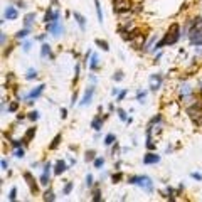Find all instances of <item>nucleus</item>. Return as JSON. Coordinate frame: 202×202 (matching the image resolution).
<instances>
[{
	"mask_svg": "<svg viewBox=\"0 0 202 202\" xmlns=\"http://www.w3.org/2000/svg\"><path fill=\"white\" fill-rule=\"evenodd\" d=\"M74 19H76V22H78V25L81 27V30L86 29V19H84L79 12H74Z\"/></svg>",
	"mask_w": 202,
	"mask_h": 202,
	"instance_id": "f8f14e48",
	"label": "nucleus"
},
{
	"mask_svg": "<svg viewBox=\"0 0 202 202\" xmlns=\"http://www.w3.org/2000/svg\"><path fill=\"white\" fill-rule=\"evenodd\" d=\"M59 141H61V135H56V138L52 140V143H51V150H54V148H57V145H59Z\"/></svg>",
	"mask_w": 202,
	"mask_h": 202,
	"instance_id": "b1692460",
	"label": "nucleus"
},
{
	"mask_svg": "<svg viewBox=\"0 0 202 202\" xmlns=\"http://www.w3.org/2000/svg\"><path fill=\"white\" fill-rule=\"evenodd\" d=\"M136 98H138V100H143V98H145V93H138L136 94Z\"/></svg>",
	"mask_w": 202,
	"mask_h": 202,
	"instance_id": "a18cd8bd",
	"label": "nucleus"
},
{
	"mask_svg": "<svg viewBox=\"0 0 202 202\" xmlns=\"http://www.w3.org/2000/svg\"><path fill=\"white\" fill-rule=\"evenodd\" d=\"M34 135H35V128H29V130H27V133H25V136H24V140L29 141L34 136Z\"/></svg>",
	"mask_w": 202,
	"mask_h": 202,
	"instance_id": "5701e85b",
	"label": "nucleus"
},
{
	"mask_svg": "<svg viewBox=\"0 0 202 202\" xmlns=\"http://www.w3.org/2000/svg\"><path fill=\"white\" fill-rule=\"evenodd\" d=\"M66 163H64V162L62 160H59L57 162V163H56V168H54V174L56 175H61V174H64V172H66Z\"/></svg>",
	"mask_w": 202,
	"mask_h": 202,
	"instance_id": "4468645a",
	"label": "nucleus"
},
{
	"mask_svg": "<svg viewBox=\"0 0 202 202\" xmlns=\"http://www.w3.org/2000/svg\"><path fill=\"white\" fill-rule=\"evenodd\" d=\"M100 190H94V194H93V201H96V202H98V201H100V199H101V197H100Z\"/></svg>",
	"mask_w": 202,
	"mask_h": 202,
	"instance_id": "2f4dec72",
	"label": "nucleus"
},
{
	"mask_svg": "<svg viewBox=\"0 0 202 202\" xmlns=\"http://www.w3.org/2000/svg\"><path fill=\"white\" fill-rule=\"evenodd\" d=\"M105 165V158H94V167L96 168H100Z\"/></svg>",
	"mask_w": 202,
	"mask_h": 202,
	"instance_id": "bb28decb",
	"label": "nucleus"
},
{
	"mask_svg": "<svg viewBox=\"0 0 202 202\" xmlns=\"http://www.w3.org/2000/svg\"><path fill=\"white\" fill-rule=\"evenodd\" d=\"M66 116H67V111L62 108V109H61V118H66Z\"/></svg>",
	"mask_w": 202,
	"mask_h": 202,
	"instance_id": "79ce46f5",
	"label": "nucleus"
},
{
	"mask_svg": "<svg viewBox=\"0 0 202 202\" xmlns=\"http://www.w3.org/2000/svg\"><path fill=\"white\" fill-rule=\"evenodd\" d=\"M40 56H42V57H46V56H51V57H52V54H51V46H49V44H42Z\"/></svg>",
	"mask_w": 202,
	"mask_h": 202,
	"instance_id": "f3484780",
	"label": "nucleus"
},
{
	"mask_svg": "<svg viewBox=\"0 0 202 202\" xmlns=\"http://www.w3.org/2000/svg\"><path fill=\"white\" fill-rule=\"evenodd\" d=\"M44 84H40V86H37L35 88V89H32V91H30V93L27 94V98H29V100H35V98H39L40 94H42V91H44Z\"/></svg>",
	"mask_w": 202,
	"mask_h": 202,
	"instance_id": "6e6552de",
	"label": "nucleus"
},
{
	"mask_svg": "<svg viewBox=\"0 0 202 202\" xmlns=\"http://www.w3.org/2000/svg\"><path fill=\"white\" fill-rule=\"evenodd\" d=\"M125 96H126V91H121V93L118 94V100H123V98H125Z\"/></svg>",
	"mask_w": 202,
	"mask_h": 202,
	"instance_id": "37998d69",
	"label": "nucleus"
},
{
	"mask_svg": "<svg viewBox=\"0 0 202 202\" xmlns=\"http://www.w3.org/2000/svg\"><path fill=\"white\" fill-rule=\"evenodd\" d=\"M24 141H25V140H13V141H12V145H13V147H20Z\"/></svg>",
	"mask_w": 202,
	"mask_h": 202,
	"instance_id": "e433bc0d",
	"label": "nucleus"
},
{
	"mask_svg": "<svg viewBox=\"0 0 202 202\" xmlns=\"http://www.w3.org/2000/svg\"><path fill=\"white\" fill-rule=\"evenodd\" d=\"M37 118H39V113H37V111H30V113H29V120L35 121Z\"/></svg>",
	"mask_w": 202,
	"mask_h": 202,
	"instance_id": "cd10ccee",
	"label": "nucleus"
},
{
	"mask_svg": "<svg viewBox=\"0 0 202 202\" xmlns=\"http://www.w3.org/2000/svg\"><path fill=\"white\" fill-rule=\"evenodd\" d=\"M130 8H131L130 0H113V12L123 13V12H128Z\"/></svg>",
	"mask_w": 202,
	"mask_h": 202,
	"instance_id": "20e7f679",
	"label": "nucleus"
},
{
	"mask_svg": "<svg viewBox=\"0 0 202 202\" xmlns=\"http://www.w3.org/2000/svg\"><path fill=\"white\" fill-rule=\"evenodd\" d=\"M179 37H180V27H179V24H174V25L168 29L167 35L163 37V39L155 46V51L157 49H160L162 46H165V44H168V46H172V44H175L177 40H179Z\"/></svg>",
	"mask_w": 202,
	"mask_h": 202,
	"instance_id": "f257e3e1",
	"label": "nucleus"
},
{
	"mask_svg": "<svg viewBox=\"0 0 202 202\" xmlns=\"http://www.w3.org/2000/svg\"><path fill=\"white\" fill-rule=\"evenodd\" d=\"M113 78H114L116 81H121V79H123V73H121V71H118V73L113 76Z\"/></svg>",
	"mask_w": 202,
	"mask_h": 202,
	"instance_id": "473e14b6",
	"label": "nucleus"
},
{
	"mask_svg": "<svg viewBox=\"0 0 202 202\" xmlns=\"http://www.w3.org/2000/svg\"><path fill=\"white\" fill-rule=\"evenodd\" d=\"M86 160H94V152L93 150H89V152L86 153Z\"/></svg>",
	"mask_w": 202,
	"mask_h": 202,
	"instance_id": "7c9ffc66",
	"label": "nucleus"
},
{
	"mask_svg": "<svg viewBox=\"0 0 202 202\" xmlns=\"http://www.w3.org/2000/svg\"><path fill=\"white\" fill-rule=\"evenodd\" d=\"M114 140H116V136H114L113 133H108L106 136H105V145H106V147H109V145H111Z\"/></svg>",
	"mask_w": 202,
	"mask_h": 202,
	"instance_id": "6ab92c4d",
	"label": "nucleus"
},
{
	"mask_svg": "<svg viewBox=\"0 0 202 202\" xmlns=\"http://www.w3.org/2000/svg\"><path fill=\"white\" fill-rule=\"evenodd\" d=\"M49 172H51V165L47 163V165H44V174L40 177V184H42V185H47V184H49Z\"/></svg>",
	"mask_w": 202,
	"mask_h": 202,
	"instance_id": "9b49d317",
	"label": "nucleus"
},
{
	"mask_svg": "<svg viewBox=\"0 0 202 202\" xmlns=\"http://www.w3.org/2000/svg\"><path fill=\"white\" fill-rule=\"evenodd\" d=\"M29 32H30V29H24V30H19V32L15 34V37H17V39H24V37H27V35H29Z\"/></svg>",
	"mask_w": 202,
	"mask_h": 202,
	"instance_id": "412c9836",
	"label": "nucleus"
},
{
	"mask_svg": "<svg viewBox=\"0 0 202 202\" xmlns=\"http://www.w3.org/2000/svg\"><path fill=\"white\" fill-rule=\"evenodd\" d=\"M121 179H123V175H121V174H116V175H113V182H114V184H116V182H120Z\"/></svg>",
	"mask_w": 202,
	"mask_h": 202,
	"instance_id": "72a5a7b5",
	"label": "nucleus"
},
{
	"mask_svg": "<svg viewBox=\"0 0 202 202\" xmlns=\"http://www.w3.org/2000/svg\"><path fill=\"white\" fill-rule=\"evenodd\" d=\"M96 46H100L103 51H109V46H108L106 40H101V39H96Z\"/></svg>",
	"mask_w": 202,
	"mask_h": 202,
	"instance_id": "aec40b11",
	"label": "nucleus"
},
{
	"mask_svg": "<svg viewBox=\"0 0 202 202\" xmlns=\"http://www.w3.org/2000/svg\"><path fill=\"white\" fill-rule=\"evenodd\" d=\"M71 190H73V184H71V182H67L66 187H64V194H69Z\"/></svg>",
	"mask_w": 202,
	"mask_h": 202,
	"instance_id": "c756f323",
	"label": "nucleus"
},
{
	"mask_svg": "<svg viewBox=\"0 0 202 202\" xmlns=\"http://www.w3.org/2000/svg\"><path fill=\"white\" fill-rule=\"evenodd\" d=\"M44 199H46V201H54L56 197H54V194L49 190V192H46V194H44Z\"/></svg>",
	"mask_w": 202,
	"mask_h": 202,
	"instance_id": "c85d7f7f",
	"label": "nucleus"
},
{
	"mask_svg": "<svg viewBox=\"0 0 202 202\" xmlns=\"http://www.w3.org/2000/svg\"><path fill=\"white\" fill-rule=\"evenodd\" d=\"M118 116H120L121 120H126V114H125V111H123V109H118Z\"/></svg>",
	"mask_w": 202,
	"mask_h": 202,
	"instance_id": "4c0bfd02",
	"label": "nucleus"
},
{
	"mask_svg": "<svg viewBox=\"0 0 202 202\" xmlns=\"http://www.w3.org/2000/svg\"><path fill=\"white\" fill-rule=\"evenodd\" d=\"M29 49H30V44H29V42H25V44H24V51H25V52H29Z\"/></svg>",
	"mask_w": 202,
	"mask_h": 202,
	"instance_id": "c03bdc74",
	"label": "nucleus"
},
{
	"mask_svg": "<svg viewBox=\"0 0 202 202\" xmlns=\"http://www.w3.org/2000/svg\"><path fill=\"white\" fill-rule=\"evenodd\" d=\"M15 157H17V158H22V157H24V150H22V148H20V150H15Z\"/></svg>",
	"mask_w": 202,
	"mask_h": 202,
	"instance_id": "c9c22d12",
	"label": "nucleus"
},
{
	"mask_svg": "<svg viewBox=\"0 0 202 202\" xmlns=\"http://www.w3.org/2000/svg\"><path fill=\"white\" fill-rule=\"evenodd\" d=\"M190 175L194 177L195 180H202V175H201V174H195V172H192V174H190Z\"/></svg>",
	"mask_w": 202,
	"mask_h": 202,
	"instance_id": "58836bf2",
	"label": "nucleus"
},
{
	"mask_svg": "<svg viewBox=\"0 0 202 202\" xmlns=\"http://www.w3.org/2000/svg\"><path fill=\"white\" fill-rule=\"evenodd\" d=\"M160 162V157L155 153H147L143 157V163H147V165H152V163H158Z\"/></svg>",
	"mask_w": 202,
	"mask_h": 202,
	"instance_id": "0eeeda50",
	"label": "nucleus"
},
{
	"mask_svg": "<svg viewBox=\"0 0 202 202\" xmlns=\"http://www.w3.org/2000/svg\"><path fill=\"white\" fill-rule=\"evenodd\" d=\"M96 67H98V56H96V54H94L93 57H91V61H89V69H96Z\"/></svg>",
	"mask_w": 202,
	"mask_h": 202,
	"instance_id": "4be33fe9",
	"label": "nucleus"
},
{
	"mask_svg": "<svg viewBox=\"0 0 202 202\" xmlns=\"http://www.w3.org/2000/svg\"><path fill=\"white\" fill-rule=\"evenodd\" d=\"M24 179H25V180H27V184H29V187H30V190H32L34 194H35V192H37V184L34 182L32 175L29 174V172H25V174H24Z\"/></svg>",
	"mask_w": 202,
	"mask_h": 202,
	"instance_id": "9d476101",
	"label": "nucleus"
},
{
	"mask_svg": "<svg viewBox=\"0 0 202 202\" xmlns=\"http://www.w3.org/2000/svg\"><path fill=\"white\" fill-rule=\"evenodd\" d=\"M160 83H162V76H152V86H150V89L152 91H157L158 88H160Z\"/></svg>",
	"mask_w": 202,
	"mask_h": 202,
	"instance_id": "ddd939ff",
	"label": "nucleus"
},
{
	"mask_svg": "<svg viewBox=\"0 0 202 202\" xmlns=\"http://www.w3.org/2000/svg\"><path fill=\"white\" fill-rule=\"evenodd\" d=\"M15 197H17V189L12 187L10 189V192H8V199H10V201H15Z\"/></svg>",
	"mask_w": 202,
	"mask_h": 202,
	"instance_id": "a878e982",
	"label": "nucleus"
},
{
	"mask_svg": "<svg viewBox=\"0 0 202 202\" xmlns=\"http://www.w3.org/2000/svg\"><path fill=\"white\" fill-rule=\"evenodd\" d=\"M94 7H96V13H98V20H100V22H103V12H101L100 0H94Z\"/></svg>",
	"mask_w": 202,
	"mask_h": 202,
	"instance_id": "a211bd4d",
	"label": "nucleus"
},
{
	"mask_svg": "<svg viewBox=\"0 0 202 202\" xmlns=\"http://www.w3.org/2000/svg\"><path fill=\"white\" fill-rule=\"evenodd\" d=\"M7 167H8V163H7V160L4 158V160H2V168H4V170H7Z\"/></svg>",
	"mask_w": 202,
	"mask_h": 202,
	"instance_id": "a19ab883",
	"label": "nucleus"
},
{
	"mask_svg": "<svg viewBox=\"0 0 202 202\" xmlns=\"http://www.w3.org/2000/svg\"><path fill=\"white\" fill-rule=\"evenodd\" d=\"M91 126H93L94 130H96V131H100L101 126H103V120H101L100 116H96V118L93 120V123H91Z\"/></svg>",
	"mask_w": 202,
	"mask_h": 202,
	"instance_id": "dca6fc26",
	"label": "nucleus"
},
{
	"mask_svg": "<svg viewBox=\"0 0 202 202\" xmlns=\"http://www.w3.org/2000/svg\"><path fill=\"white\" fill-rule=\"evenodd\" d=\"M201 89H202V83H201Z\"/></svg>",
	"mask_w": 202,
	"mask_h": 202,
	"instance_id": "49530a36",
	"label": "nucleus"
},
{
	"mask_svg": "<svg viewBox=\"0 0 202 202\" xmlns=\"http://www.w3.org/2000/svg\"><path fill=\"white\" fill-rule=\"evenodd\" d=\"M4 17H5L7 20H15L17 19V10H15L13 7H7L5 12H4Z\"/></svg>",
	"mask_w": 202,
	"mask_h": 202,
	"instance_id": "1a4fd4ad",
	"label": "nucleus"
},
{
	"mask_svg": "<svg viewBox=\"0 0 202 202\" xmlns=\"http://www.w3.org/2000/svg\"><path fill=\"white\" fill-rule=\"evenodd\" d=\"M34 20H35V13H27L25 17H24V25H25V29H30Z\"/></svg>",
	"mask_w": 202,
	"mask_h": 202,
	"instance_id": "2eb2a0df",
	"label": "nucleus"
},
{
	"mask_svg": "<svg viewBox=\"0 0 202 202\" xmlns=\"http://www.w3.org/2000/svg\"><path fill=\"white\" fill-rule=\"evenodd\" d=\"M86 185H88V187H91V185H93V177H91V175H88V177H86Z\"/></svg>",
	"mask_w": 202,
	"mask_h": 202,
	"instance_id": "f704fd0d",
	"label": "nucleus"
},
{
	"mask_svg": "<svg viewBox=\"0 0 202 202\" xmlns=\"http://www.w3.org/2000/svg\"><path fill=\"white\" fill-rule=\"evenodd\" d=\"M25 78L27 79H34V78H37V71H35V69H29Z\"/></svg>",
	"mask_w": 202,
	"mask_h": 202,
	"instance_id": "393cba45",
	"label": "nucleus"
},
{
	"mask_svg": "<svg viewBox=\"0 0 202 202\" xmlns=\"http://www.w3.org/2000/svg\"><path fill=\"white\" fill-rule=\"evenodd\" d=\"M187 113L195 125H202V103H195L192 106H189Z\"/></svg>",
	"mask_w": 202,
	"mask_h": 202,
	"instance_id": "f03ea898",
	"label": "nucleus"
},
{
	"mask_svg": "<svg viewBox=\"0 0 202 202\" xmlns=\"http://www.w3.org/2000/svg\"><path fill=\"white\" fill-rule=\"evenodd\" d=\"M47 30L52 34V35H59V34H62V25L59 24V20H52V22H49V24H46Z\"/></svg>",
	"mask_w": 202,
	"mask_h": 202,
	"instance_id": "39448f33",
	"label": "nucleus"
},
{
	"mask_svg": "<svg viewBox=\"0 0 202 202\" xmlns=\"http://www.w3.org/2000/svg\"><path fill=\"white\" fill-rule=\"evenodd\" d=\"M93 94H94V88L91 86L86 91V94L83 96V100H81V103H79L81 106H86V105H89V103H91V98H93Z\"/></svg>",
	"mask_w": 202,
	"mask_h": 202,
	"instance_id": "423d86ee",
	"label": "nucleus"
},
{
	"mask_svg": "<svg viewBox=\"0 0 202 202\" xmlns=\"http://www.w3.org/2000/svg\"><path fill=\"white\" fill-rule=\"evenodd\" d=\"M128 184H136V185L143 187L147 192H152V180H150V177H147V175H141V177H130V179H128Z\"/></svg>",
	"mask_w": 202,
	"mask_h": 202,
	"instance_id": "7ed1b4c3",
	"label": "nucleus"
},
{
	"mask_svg": "<svg viewBox=\"0 0 202 202\" xmlns=\"http://www.w3.org/2000/svg\"><path fill=\"white\" fill-rule=\"evenodd\" d=\"M17 106H19L17 103H12V105H10V108H8V109H10V111H17Z\"/></svg>",
	"mask_w": 202,
	"mask_h": 202,
	"instance_id": "ea45409f",
	"label": "nucleus"
}]
</instances>
